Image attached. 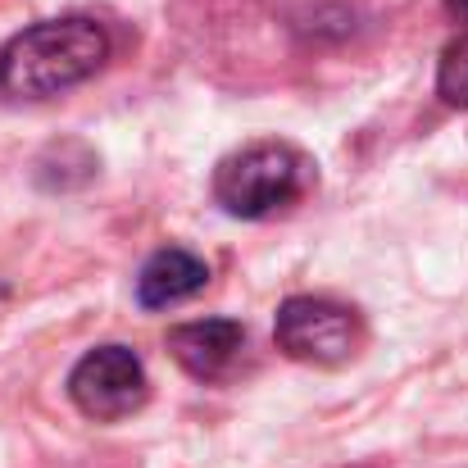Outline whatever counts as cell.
Wrapping results in <instances>:
<instances>
[{"label":"cell","instance_id":"1","mask_svg":"<svg viewBox=\"0 0 468 468\" xmlns=\"http://www.w3.org/2000/svg\"><path fill=\"white\" fill-rule=\"evenodd\" d=\"M110 59V37L96 18H50L27 32H18L0 50V91L23 96V101H46L59 96Z\"/></svg>","mask_w":468,"mask_h":468},{"label":"cell","instance_id":"2","mask_svg":"<svg viewBox=\"0 0 468 468\" xmlns=\"http://www.w3.org/2000/svg\"><path fill=\"white\" fill-rule=\"evenodd\" d=\"M314 186V164L292 142H250L214 168V196L232 218H269Z\"/></svg>","mask_w":468,"mask_h":468},{"label":"cell","instance_id":"3","mask_svg":"<svg viewBox=\"0 0 468 468\" xmlns=\"http://www.w3.org/2000/svg\"><path fill=\"white\" fill-rule=\"evenodd\" d=\"M273 336H278V350L301 359V364H318V368H332V364H346L359 355L364 346V323L359 314L341 301H327V296H292L282 301L278 323H273Z\"/></svg>","mask_w":468,"mask_h":468},{"label":"cell","instance_id":"4","mask_svg":"<svg viewBox=\"0 0 468 468\" xmlns=\"http://www.w3.org/2000/svg\"><path fill=\"white\" fill-rule=\"evenodd\" d=\"M69 396L73 405L96 419V423H119L128 414H137L151 396V378L142 368V359L128 346H96L87 350L73 373H69Z\"/></svg>","mask_w":468,"mask_h":468},{"label":"cell","instance_id":"5","mask_svg":"<svg viewBox=\"0 0 468 468\" xmlns=\"http://www.w3.org/2000/svg\"><path fill=\"white\" fill-rule=\"evenodd\" d=\"M168 350L191 378L218 382L237 368V359L246 350V327L232 318H196V323H182L168 332Z\"/></svg>","mask_w":468,"mask_h":468},{"label":"cell","instance_id":"6","mask_svg":"<svg viewBox=\"0 0 468 468\" xmlns=\"http://www.w3.org/2000/svg\"><path fill=\"white\" fill-rule=\"evenodd\" d=\"M205 282H209L205 260H196L191 250L168 246V250H155L142 264V273H137V301L146 310H168V305H182L196 292H205Z\"/></svg>","mask_w":468,"mask_h":468},{"label":"cell","instance_id":"7","mask_svg":"<svg viewBox=\"0 0 468 468\" xmlns=\"http://www.w3.org/2000/svg\"><path fill=\"white\" fill-rule=\"evenodd\" d=\"M437 91L446 105L468 110V23L460 27V37L441 50V69H437Z\"/></svg>","mask_w":468,"mask_h":468},{"label":"cell","instance_id":"8","mask_svg":"<svg viewBox=\"0 0 468 468\" xmlns=\"http://www.w3.org/2000/svg\"><path fill=\"white\" fill-rule=\"evenodd\" d=\"M451 14H455L460 23H468V0H451Z\"/></svg>","mask_w":468,"mask_h":468}]
</instances>
